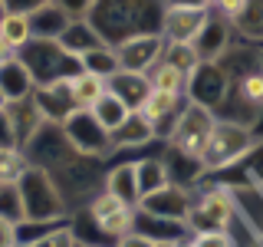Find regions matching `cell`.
Listing matches in <instances>:
<instances>
[{"instance_id": "29", "label": "cell", "mask_w": 263, "mask_h": 247, "mask_svg": "<svg viewBox=\"0 0 263 247\" xmlns=\"http://www.w3.org/2000/svg\"><path fill=\"white\" fill-rule=\"evenodd\" d=\"M30 247H76V231L72 227H53L43 237H36Z\"/></svg>"}, {"instance_id": "4", "label": "cell", "mask_w": 263, "mask_h": 247, "mask_svg": "<svg viewBox=\"0 0 263 247\" xmlns=\"http://www.w3.org/2000/svg\"><path fill=\"white\" fill-rule=\"evenodd\" d=\"M230 221H234V201H230V195L224 188H214L197 204L187 208L184 224L194 234H217V231H227Z\"/></svg>"}, {"instance_id": "32", "label": "cell", "mask_w": 263, "mask_h": 247, "mask_svg": "<svg viewBox=\"0 0 263 247\" xmlns=\"http://www.w3.org/2000/svg\"><path fill=\"white\" fill-rule=\"evenodd\" d=\"M158 241L155 237H148V234H142V231H128L125 237H119V244L115 247H155Z\"/></svg>"}, {"instance_id": "1", "label": "cell", "mask_w": 263, "mask_h": 247, "mask_svg": "<svg viewBox=\"0 0 263 247\" xmlns=\"http://www.w3.org/2000/svg\"><path fill=\"white\" fill-rule=\"evenodd\" d=\"M214 122L217 119H214L211 109L187 102L184 109H181V115H178L175 129L168 132V142H171V148H175V155H184V158L201 162V152H204V145H208V138H211Z\"/></svg>"}, {"instance_id": "22", "label": "cell", "mask_w": 263, "mask_h": 247, "mask_svg": "<svg viewBox=\"0 0 263 247\" xmlns=\"http://www.w3.org/2000/svg\"><path fill=\"white\" fill-rule=\"evenodd\" d=\"M135 178H138V195H142V198L161 191L164 185H171V181H168V168H164V162H158V158L135 162Z\"/></svg>"}, {"instance_id": "34", "label": "cell", "mask_w": 263, "mask_h": 247, "mask_svg": "<svg viewBox=\"0 0 263 247\" xmlns=\"http://www.w3.org/2000/svg\"><path fill=\"white\" fill-rule=\"evenodd\" d=\"M10 60H16V49H13L10 43H7L4 37H0V66H4V63H10Z\"/></svg>"}, {"instance_id": "11", "label": "cell", "mask_w": 263, "mask_h": 247, "mask_svg": "<svg viewBox=\"0 0 263 247\" xmlns=\"http://www.w3.org/2000/svg\"><path fill=\"white\" fill-rule=\"evenodd\" d=\"M214 10L224 13V20L247 40H263V4H217Z\"/></svg>"}, {"instance_id": "6", "label": "cell", "mask_w": 263, "mask_h": 247, "mask_svg": "<svg viewBox=\"0 0 263 247\" xmlns=\"http://www.w3.org/2000/svg\"><path fill=\"white\" fill-rule=\"evenodd\" d=\"M161 49H164L161 33H135V37H125L119 46H115L119 69L122 73H138V76H145L148 69H155V66H158Z\"/></svg>"}, {"instance_id": "20", "label": "cell", "mask_w": 263, "mask_h": 247, "mask_svg": "<svg viewBox=\"0 0 263 247\" xmlns=\"http://www.w3.org/2000/svg\"><path fill=\"white\" fill-rule=\"evenodd\" d=\"M105 93V79L92 76V73H76V76H69V96H72V105L76 109H92V105L102 99Z\"/></svg>"}, {"instance_id": "2", "label": "cell", "mask_w": 263, "mask_h": 247, "mask_svg": "<svg viewBox=\"0 0 263 247\" xmlns=\"http://www.w3.org/2000/svg\"><path fill=\"white\" fill-rule=\"evenodd\" d=\"M253 148V132L240 122H214L211 138L201 152V168H227Z\"/></svg>"}, {"instance_id": "17", "label": "cell", "mask_w": 263, "mask_h": 247, "mask_svg": "<svg viewBox=\"0 0 263 247\" xmlns=\"http://www.w3.org/2000/svg\"><path fill=\"white\" fill-rule=\"evenodd\" d=\"M33 86H36V82H33L30 69L20 60H10V63L0 66V93L10 99V102H23V99H30Z\"/></svg>"}, {"instance_id": "14", "label": "cell", "mask_w": 263, "mask_h": 247, "mask_svg": "<svg viewBox=\"0 0 263 247\" xmlns=\"http://www.w3.org/2000/svg\"><path fill=\"white\" fill-rule=\"evenodd\" d=\"M105 93H112L115 99H122L132 112H138L152 89H148V79L138 76V73H115L112 79H105Z\"/></svg>"}, {"instance_id": "35", "label": "cell", "mask_w": 263, "mask_h": 247, "mask_svg": "<svg viewBox=\"0 0 263 247\" xmlns=\"http://www.w3.org/2000/svg\"><path fill=\"white\" fill-rule=\"evenodd\" d=\"M7 109H10V99H7L4 93H0V112H7Z\"/></svg>"}, {"instance_id": "16", "label": "cell", "mask_w": 263, "mask_h": 247, "mask_svg": "<svg viewBox=\"0 0 263 247\" xmlns=\"http://www.w3.org/2000/svg\"><path fill=\"white\" fill-rule=\"evenodd\" d=\"M105 195L119 198L125 208H138L142 195H138V178H135V162L115 165V168L105 175Z\"/></svg>"}, {"instance_id": "15", "label": "cell", "mask_w": 263, "mask_h": 247, "mask_svg": "<svg viewBox=\"0 0 263 247\" xmlns=\"http://www.w3.org/2000/svg\"><path fill=\"white\" fill-rule=\"evenodd\" d=\"M227 37H230V23L227 20H211L208 16V23H204V30L197 33V40H194V53H197V60L201 63H217V56L227 49Z\"/></svg>"}, {"instance_id": "24", "label": "cell", "mask_w": 263, "mask_h": 247, "mask_svg": "<svg viewBox=\"0 0 263 247\" xmlns=\"http://www.w3.org/2000/svg\"><path fill=\"white\" fill-rule=\"evenodd\" d=\"M227 195H230V201H234V214L240 211L263 234V191L260 188H237V191H227Z\"/></svg>"}, {"instance_id": "28", "label": "cell", "mask_w": 263, "mask_h": 247, "mask_svg": "<svg viewBox=\"0 0 263 247\" xmlns=\"http://www.w3.org/2000/svg\"><path fill=\"white\" fill-rule=\"evenodd\" d=\"M240 96L250 105H263V69H250L240 79Z\"/></svg>"}, {"instance_id": "23", "label": "cell", "mask_w": 263, "mask_h": 247, "mask_svg": "<svg viewBox=\"0 0 263 247\" xmlns=\"http://www.w3.org/2000/svg\"><path fill=\"white\" fill-rule=\"evenodd\" d=\"M79 69L92 73V76H99V79H112L115 73H122L119 69V56H115V46H109V43L92 49V53H86V56H79Z\"/></svg>"}, {"instance_id": "10", "label": "cell", "mask_w": 263, "mask_h": 247, "mask_svg": "<svg viewBox=\"0 0 263 247\" xmlns=\"http://www.w3.org/2000/svg\"><path fill=\"white\" fill-rule=\"evenodd\" d=\"M27 16H30L33 40H49V43H56L72 23V16L63 4H36L33 10H27Z\"/></svg>"}, {"instance_id": "19", "label": "cell", "mask_w": 263, "mask_h": 247, "mask_svg": "<svg viewBox=\"0 0 263 247\" xmlns=\"http://www.w3.org/2000/svg\"><path fill=\"white\" fill-rule=\"evenodd\" d=\"M155 138V126L145 122L138 112H132L125 122L109 135V148H125V145H145Z\"/></svg>"}, {"instance_id": "13", "label": "cell", "mask_w": 263, "mask_h": 247, "mask_svg": "<svg viewBox=\"0 0 263 247\" xmlns=\"http://www.w3.org/2000/svg\"><path fill=\"white\" fill-rule=\"evenodd\" d=\"M56 43H60L69 56H76V60H79V56L92 53V49H99V46H105V40H102V33H99L89 20H72Z\"/></svg>"}, {"instance_id": "3", "label": "cell", "mask_w": 263, "mask_h": 247, "mask_svg": "<svg viewBox=\"0 0 263 247\" xmlns=\"http://www.w3.org/2000/svg\"><path fill=\"white\" fill-rule=\"evenodd\" d=\"M16 191H20V204H23V221H46L53 214H63V198L43 168L30 165L27 175L16 181Z\"/></svg>"}, {"instance_id": "5", "label": "cell", "mask_w": 263, "mask_h": 247, "mask_svg": "<svg viewBox=\"0 0 263 247\" xmlns=\"http://www.w3.org/2000/svg\"><path fill=\"white\" fill-rule=\"evenodd\" d=\"M211 16V4H171L161 16L164 43H194Z\"/></svg>"}, {"instance_id": "18", "label": "cell", "mask_w": 263, "mask_h": 247, "mask_svg": "<svg viewBox=\"0 0 263 247\" xmlns=\"http://www.w3.org/2000/svg\"><path fill=\"white\" fill-rule=\"evenodd\" d=\"M86 112L96 119V126L102 129L105 135H112V132H115V129H119L122 122H125L128 115H132V109H128V105L122 102V99H115L112 93H102V99H99V102L92 105V109H86Z\"/></svg>"}, {"instance_id": "25", "label": "cell", "mask_w": 263, "mask_h": 247, "mask_svg": "<svg viewBox=\"0 0 263 247\" xmlns=\"http://www.w3.org/2000/svg\"><path fill=\"white\" fill-rule=\"evenodd\" d=\"M145 79H148V89H152V93L184 96V89H187V76H184V73L171 69V66H164V63H158L155 69H148Z\"/></svg>"}, {"instance_id": "33", "label": "cell", "mask_w": 263, "mask_h": 247, "mask_svg": "<svg viewBox=\"0 0 263 247\" xmlns=\"http://www.w3.org/2000/svg\"><path fill=\"white\" fill-rule=\"evenodd\" d=\"M20 244V231H16L13 221L0 218V247H16Z\"/></svg>"}, {"instance_id": "8", "label": "cell", "mask_w": 263, "mask_h": 247, "mask_svg": "<svg viewBox=\"0 0 263 247\" xmlns=\"http://www.w3.org/2000/svg\"><path fill=\"white\" fill-rule=\"evenodd\" d=\"M89 214H92L96 227L102 231V234H109V237H125L128 231H135V218H138L135 208H125L119 198H112L105 191L89 204Z\"/></svg>"}, {"instance_id": "30", "label": "cell", "mask_w": 263, "mask_h": 247, "mask_svg": "<svg viewBox=\"0 0 263 247\" xmlns=\"http://www.w3.org/2000/svg\"><path fill=\"white\" fill-rule=\"evenodd\" d=\"M0 148H20V135H16L10 112H0Z\"/></svg>"}, {"instance_id": "31", "label": "cell", "mask_w": 263, "mask_h": 247, "mask_svg": "<svg viewBox=\"0 0 263 247\" xmlns=\"http://www.w3.org/2000/svg\"><path fill=\"white\" fill-rule=\"evenodd\" d=\"M194 247H234V237L227 231H217V234H194L191 237Z\"/></svg>"}, {"instance_id": "26", "label": "cell", "mask_w": 263, "mask_h": 247, "mask_svg": "<svg viewBox=\"0 0 263 247\" xmlns=\"http://www.w3.org/2000/svg\"><path fill=\"white\" fill-rule=\"evenodd\" d=\"M158 63L171 66V69H178V73H184L187 79H191V73L201 66V60H197V53H194L191 43H164Z\"/></svg>"}, {"instance_id": "9", "label": "cell", "mask_w": 263, "mask_h": 247, "mask_svg": "<svg viewBox=\"0 0 263 247\" xmlns=\"http://www.w3.org/2000/svg\"><path fill=\"white\" fill-rule=\"evenodd\" d=\"M187 208H191L187 195L181 191L178 185H164L161 191L142 198L135 211L148 214V218H161V221H184L187 218Z\"/></svg>"}, {"instance_id": "12", "label": "cell", "mask_w": 263, "mask_h": 247, "mask_svg": "<svg viewBox=\"0 0 263 247\" xmlns=\"http://www.w3.org/2000/svg\"><path fill=\"white\" fill-rule=\"evenodd\" d=\"M187 105L184 96H171V93H148V99L142 102V109H138V115H142L145 122H152L155 132H158V126H164L168 122V129H175L178 115L181 109Z\"/></svg>"}, {"instance_id": "21", "label": "cell", "mask_w": 263, "mask_h": 247, "mask_svg": "<svg viewBox=\"0 0 263 247\" xmlns=\"http://www.w3.org/2000/svg\"><path fill=\"white\" fill-rule=\"evenodd\" d=\"M0 37H4L7 43H10L16 53H20V49L33 40L27 10H10V7H4V16H0Z\"/></svg>"}, {"instance_id": "36", "label": "cell", "mask_w": 263, "mask_h": 247, "mask_svg": "<svg viewBox=\"0 0 263 247\" xmlns=\"http://www.w3.org/2000/svg\"><path fill=\"white\" fill-rule=\"evenodd\" d=\"M171 247H194L191 241H171Z\"/></svg>"}, {"instance_id": "7", "label": "cell", "mask_w": 263, "mask_h": 247, "mask_svg": "<svg viewBox=\"0 0 263 247\" xmlns=\"http://www.w3.org/2000/svg\"><path fill=\"white\" fill-rule=\"evenodd\" d=\"M63 135H66V142L76 148L79 155H102L105 148H109V135L96 126V119L86 109H76L69 119L63 122ZM105 155H109V152H105Z\"/></svg>"}, {"instance_id": "27", "label": "cell", "mask_w": 263, "mask_h": 247, "mask_svg": "<svg viewBox=\"0 0 263 247\" xmlns=\"http://www.w3.org/2000/svg\"><path fill=\"white\" fill-rule=\"evenodd\" d=\"M30 162L20 148H0V185H16L27 175Z\"/></svg>"}]
</instances>
